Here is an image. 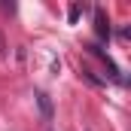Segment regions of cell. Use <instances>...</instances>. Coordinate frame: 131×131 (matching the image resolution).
Here are the masks:
<instances>
[{
    "label": "cell",
    "mask_w": 131,
    "mask_h": 131,
    "mask_svg": "<svg viewBox=\"0 0 131 131\" xmlns=\"http://www.w3.org/2000/svg\"><path fill=\"white\" fill-rule=\"evenodd\" d=\"M37 104H40V113H43V119H52V101L46 92H37Z\"/></svg>",
    "instance_id": "6da1fadb"
},
{
    "label": "cell",
    "mask_w": 131,
    "mask_h": 131,
    "mask_svg": "<svg viewBox=\"0 0 131 131\" xmlns=\"http://www.w3.org/2000/svg\"><path fill=\"white\" fill-rule=\"evenodd\" d=\"M95 21H98V34H101V37H107V34H110V25H107L104 12H98V18H95Z\"/></svg>",
    "instance_id": "7a4b0ae2"
}]
</instances>
